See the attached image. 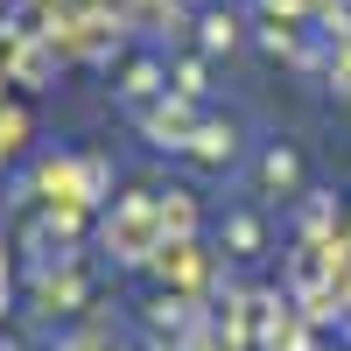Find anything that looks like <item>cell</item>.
<instances>
[{
	"label": "cell",
	"mask_w": 351,
	"mask_h": 351,
	"mask_svg": "<svg viewBox=\"0 0 351 351\" xmlns=\"http://www.w3.org/2000/svg\"><path fill=\"white\" fill-rule=\"evenodd\" d=\"M260 169H267V183H274V190L295 183V155H288V148H267V162H260Z\"/></svg>",
	"instance_id": "2"
},
{
	"label": "cell",
	"mask_w": 351,
	"mask_h": 351,
	"mask_svg": "<svg viewBox=\"0 0 351 351\" xmlns=\"http://www.w3.org/2000/svg\"><path fill=\"white\" fill-rule=\"evenodd\" d=\"M190 148H197V155H211V162L232 155V127H218V120H211V127H197V134H190Z\"/></svg>",
	"instance_id": "1"
},
{
	"label": "cell",
	"mask_w": 351,
	"mask_h": 351,
	"mask_svg": "<svg viewBox=\"0 0 351 351\" xmlns=\"http://www.w3.org/2000/svg\"><path fill=\"white\" fill-rule=\"evenodd\" d=\"M267 8H274V14H281V8H302V0H267Z\"/></svg>",
	"instance_id": "3"
},
{
	"label": "cell",
	"mask_w": 351,
	"mask_h": 351,
	"mask_svg": "<svg viewBox=\"0 0 351 351\" xmlns=\"http://www.w3.org/2000/svg\"><path fill=\"white\" fill-rule=\"evenodd\" d=\"M0 302H8V281H0Z\"/></svg>",
	"instance_id": "4"
}]
</instances>
